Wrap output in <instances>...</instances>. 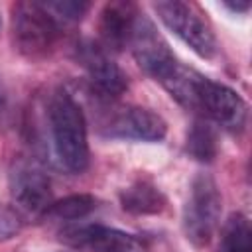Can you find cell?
<instances>
[{
    "instance_id": "1",
    "label": "cell",
    "mask_w": 252,
    "mask_h": 252,
    "mask_svg": "<svg viewBox=\"0 0 252 252\" xmlns=\"http://www.w3.org/2000/svg\"><path fill=\"white\" fill-rule=\"evenodd\" d=\"M47 120L53 150L61 165L71 173H83L89 165L87 122L79 102L65 89L51 93L47 100Z\"/></svg>"
},
{
    "instance_id": "2",
    "label": "cell",
    "mask_w": 252,
    "mask_h": 252,
    "mask_svg": "<svg viewBox=\"0 0 252 252\" xmlns=\"http://www.w3.org/2000/svg\"><path fill=\"white\" fill-rule=\"evenodd\" d=\"M61 37V24L47 12L43 2H18L12 6L14 47L28 59L47 57Z\"/></svg>"
},
{
    "instance_id": "3",
    "label": "cell",
    "mask_w": 252,
    "mask_h": 252,
    "mask_svg": "<svg viewBox=\"0 0 252 252\" xmlns=\"http://www.w3.org/2000/svg\"><path fill=\"white\" fill-rule=\"evenodd\" d=\"M220 203L222 199L215 179L209 173H197L183 207V230L193 246L203 248L211 242L219 226Z\"/></svg>"
},
{
    "instance_id": "4",
    "label": "cell",
    "mask_w": 252,
    "mask_h": 252,
    "mask_svg": "<svg viewBox=\"0 0 252 252\" xmlns=\"http://www.w3.org/2000/svg\"><path fill=\"white\" fill-rule=\"evenodd\" d=\"M154 10L163 22V26L171 33H175L185 45H189L199 57L211 59L217 53L215 33L203 20L197 6L179 0H163L156 2Z\"/></svg>"
},
{
    "instance_id": "5",
    "label": "cell",
    "mask_w": 252,
    "mask_h": 252,
    "mask_svg": "<svg viewBox=\"0 0 252 252\" xmlns=\"http://www.w3.org/2000/svg\"><path fill=\"white\" fill-rule=\"evenodd\" d=\"M128 45H130L138 65L161 87H165L169 83V79L177 73V69L183 65L173 55V51L169 49L165 39L158 33V30L150 22V18H146L144 14H138Z\"/></svg>"
},
{
    "instance_id": "6",
    "label": "cell",
    "mask_w": 252,
    "mask_h": 252,
    "mask_svg": "<svg viewBox=\"0 0 252 252\" xmlns=\"http://www.w3.org/2000/svg\"><path fill=\"white\" fill-rule=\"evenodd\" d=\"M195 110H201L209 120L234 134L244 130L248 118L246 100L234 89L217 83L205 75L201 77L197 87Z\"/></svg>"
},
{
    "instance_id": "7",
    "label": "cell",
    "mask_w": 252,
    "mask_h": 252,
    "mask_svg": "<svg viewBox=\"0 0 252 252\" xmlns=\"http://www.w3.org/2000/svg\"><path fill=\"white\" fill-rule=\"evenodd\" d=\"M10 195L18 215H45L51 201V181L47 173L30 159H18L10 169Z\"/></svg>"
},
{
    "instance_id": "8",
    "label": "cell",
    "mask_w": 252,
    "mask_h": 252,
    "mask_svg": "<svg viewBox=\"0 0 252 252\" xmlns=\"http://www.w3.org/2000/svg\"><path fill=\"white\" fill-rule=\"evenodd\" d=\"M59 240L85 252H146L138 236L104 224H67L59 230Z\"/></svg>"
},
{
    "instance_id": "9",
    "label": "cell",
    "mask_w": 252,
    "mask_h": 252,
    "mask_svg": "<svg viewBox=\"0 0 252 252\" xmlns=\"http://www.w3.org/2000/svg\"><path fill=\"white\" fill-rule=\"evenodd\" d=\"M75 57L79 65L87 71L93 91L102 98H118L128 89V77L110 59L106 49L91 39H83L75 47Z\"/></svg>"
},
{
    "instance_id": "10",
    "label": "cell",
    "mask_w": 252,
    "mask_h": 252,
    "mask_svg": "<svg viewBox=\"0 0 252 252\" xmlns=\"http://www.w3.org/2000/svg\"><path fill=\"white\" fill-rule=\"evenodd\" d=\"M167 124L165 120L150 108L142 106H124L112 112L102 122V134L122 140L138 142H159L165 138Z\"/></svg>"
},
{
    "instance_id": "11",
    "label": "cell",
    "mask_w": 252,
    "mask_h": 252,
    "mask_svg": "<svg viewBox=\"0 0 252 252\" xmlns=\"http://www.w3.org/2000/svg\"><path fill=\"white\" fill-rule=\"evenodd\" d=\"M138 14L140 12L136 4L132 2H108L100 12V22H98L102 47H110L116 51L126 47Z\"/></svg>"
},
{
    "instance_id": "12",
    "label": "cell",
    "mask_w": 252,
    "mask_h": 252,
    "mask_svg": "<svg viewBox=\"0 0 252 252\" xmlns=\"http://www.w3.org/2000/svg\"><path fill=\"white\" fill-rule=\"evenodd\" d=\"M120 205L126 213L132 215H158L165 207V197L152 181L140 179L122 189Z\"/></svg>"
},
{
    "instance_id": "13",
    "label": "cell",
    "mask_w": 252,
    "mask_h": 252,
    "mask_svg": "<svg viewBox=\"0 0 252 252\" xmlns=\"http://www.w3.org/2000/svg\"><path fill=\"white\" fill-rule=\"evenodd\" d=\"M187 152L191 158L203 163H211L219 154L215 130L207 118H197L187 132Z\"/></svg>"
},
{
    "instance_id": "14",
    "label": "cell",
    "mask_w": 252,
    "mask_h": 252,
    "mask_svg": "<svg viewBox=\"0 0 252 252\" xmlns=\"http://www.w3.org/2000/svg\"><path fill=\"white\" fill-rule=\"evenodd\" d=\"M219 252H252L250 222L242 213H232L222 226Z\"/></svg>"
},
{
    "instance_id": "15",
    "label": "cell",
    "mask_w": 252,
    "mask_h": 252,
    "mask_svg": "<svg viewBox=\"0 0 252 252\" xmlns=\"http://www.w3.org/2000/svg\"><path fill=\"white\" fill-rule=\"evenodd\" d=\"M98 207V201L94 195L89 193H75L67 195L59 201H53L47 209V217H53L57 220H79L91 215Z\"/></svg>"
},
{
    "instance_id": "16",
    "label": "cell",
    "mask_w": 252,
    "mask_h": 252,
    "mask_svg": "<svg viewBox=\"0 0 252 252\" xmlns=\"http://www.w3.org/2000/svg\"><path fill=\"white\" fill-rule=\"evenodd\" d=\"M43 6L59 24L79 22L91 8V4L83 0H51V2H43Z\"/></svg>"
},
{
    "instance_id": "17",
    "label": "cell",
    "mask_w": 252,
    "mask_h": 252,
    "mask_svg": "<svg viewBox=\"0 0 252 252\" xmlns=\"http://www.w3.org/2000/svg\"><path fill=\"white\" fill-rule=\"evenodd\" d=\"M22 228V219L16 209H10L0 203V242L14 238Z\"/></svg>"
},
{
    "instance_id": "18",
    "label": "cell",
    "mask_w": 252,
    "mask_h": 252,
    "mask_svg": "<svg viewBox=\"0 0 252 252\" xmlns=\"http://www.w3.org/2000/svg\"><path fill=\"white\" fill-rule=\"evenodd\" d=\"M224 6L228 10H232V12H236V14H244V12L250 10V2L248 0H244V2H230V0H226Z\"/></svg>"
},
{
    "instance_id": "19",
    "label": "cell",
    "mask_w": 252,
    "mask_h": 252,
    "mask_svg": "<svg viewBox=\"0 0 252 252\" xmlns=\"http://www.w3.org/2000/svg\"><path fill=\"white\" fill-rule=\"evenodd\" d=\"M4 106V89H2V83H0V110Z\"/></svg>"
},
{
    "instance_id": "20",
    "label": "cell",
    "mask_w": 252,
    "mask_h": 252,
    "mask_svg": "<svg viewBox=\"0 0 252 252\" xmlns=\"http://www.w3.org/2000/svg\"><path fill=\"white\" fill-rule=\"evenodd\" d=\"M0 26H2V20H0Z\"/></svg>"
}]
</instances>
